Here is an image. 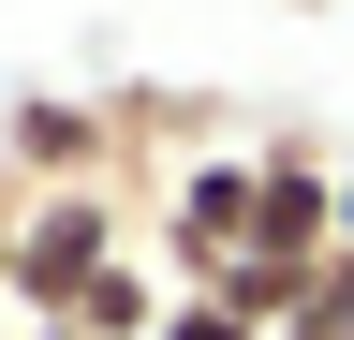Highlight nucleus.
<instances>
[{
	"label": "nucleus",
	"mask_w": 354,
	"mask_h": 340,
	"mask_svg": "<svg viewBox=\"0 0 354 340\" xmlns=\"http://www.w3.org/2000/svg\"><path fill=\"white\" fill-rule=\"evenodd\" d=\"M133 251V193H15V311L74 325V296Z\"/></svg>",
	"instance_id": "1"
},
{
	"label": "nucleus",
	"mask_w": 354,
	"mask_h": 340,
	"mask_svg": "<svg viewBox=\"0 0 354 340\" xmlns=\"http://www.w3.org/2000/svg\"><path fill=\"white\" fill-rule=\"evenodd\" d=\"M251 148H207V163H177L162 178V267H177V296H207V281H236L251 267Z\"/></svg>",
	"instance_id": "2"
},
{
	"label": "nucleus",
	"mask_w": 354,
	"mask_h": 340,
	"mask_svg": "<svg viewBox=\"0 0 354 340\" xmlns=\"http://www.w3.org/2000/svg\"><path fill=\"white\" fill-rule=\"evenodd\" d=\"M162 311H177V281H148V267L118 251V267L74 296V325H44V340H162Z\"/></svg>",
	"instance_id": "3"
},
{
	"label": "nucleus",
	"mask_w": 354,
	"mask_h": 340,
	"mask_svg": "<svg viewBox=\"0 0 354 340\" xmlns=\"http://www.w3.org/2000/svg\"><path fill=\"white\" fill-rule=\"evenodd\" d=\"M162 340H266V325H251V311H236V296H221V281H207V296H177V311H162Z\"/></svg>",
	"instance_id": "4"
}]
</instances>
